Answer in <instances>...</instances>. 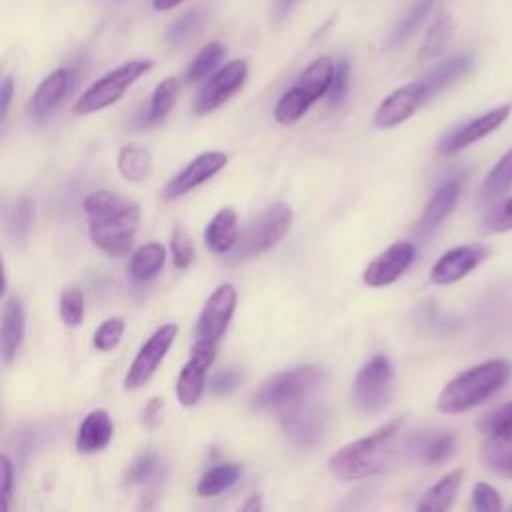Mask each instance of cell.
Listing matches in <instances>:
<instances>
[{
    "instance_id": "obj_31",
    "label": "cell",
    "mask_w": 512,
    "mask_h": 512,
    "mask_svg": "<svg viewBox=\"0 0 512 512\" xmlns=\"http://www.w3.org/2000/svg\"><path fill=\"white\" fill-rule=\"evenodd\" d=\"M224 56H226V46L222 42H218V40L208 42L206 46L200 48V52L188 64V68L184 72V82L186 84H196V82L204 80L206 76H210L212 72L218 70Z\"/></svg>"
},
{
    "instance_id": "obj_35",
    "label": "cell",
    "mask_w": 512,
    "mask_h": 512,
    "mask_svg": "<svg viewBox=\"0 0 512 512\" xmlns=\"http://www.w3.org/2000/svg\"><path fill=\"white\" fill-rule=\"evenodd\" d=\"M180 92V82L174 76H168L164 80H160L152 92L150 98V106L146 112V124H154L160 122L162 118H166V114L172 110V106L176 104Z\"/></svg>"
},
{
    "instance_id": "obj_40",
    "label": "cell",
    "mask_w": 512,
    "mask_h": 512,
    "mask_svg": "<svg viewBox=\"0 0 512 512\" xmlns=\"http://www.w3.org/2000/svg\"><path fill=\"white\" fill-rule=\"evenodd\" d=\"M348 86H350V62L348 58H338L336 60V68H334V76H332V84L328 88V104L330 106H340L348 94Z\"/></svg>"
},
{
    "instance_id": "obj_19",
    "label": "cell",
    "mask_w": 512,
    "mask_h": 512,
    "mask_svg": "<svg viewBox=\"0 0 512 512\" xmlns=\"http://www.w3.org/2000/svg\"><path fill=\"white\" fill-rule=\"evenodd\" d=\"M74 82V72L70 68H58L52 74H48L36 88L30 100V114L34 120L42 122L46 120L66 98Z\"/></svg>"
},
{
    "instance_id": "obj_32",
    "label": "cell",
    "mask_w": 512,
    "mask_h": 512,
    "mask_svg": "<svg viewBox=\"0 0 512 512\" xmlns=\"http://www.w3.org/2000/svg\"><path fill=\"white\" fill-rule=\"evenodd\" d=\"M118 170L130 182L144 180L152 170V154L140 144H126L118 152Z\"/></svg>"
},
{
    "instance_id": "obj_50",
    "label": "cell",
    "mask_w": 512,
    "mask_h": 512,
    "mask_svg": "<svg viewBox=\"0 0 512 512\" xmlns=\"http://www.w3.org/2000/svg\"><path fill=\"white\" fill-rule=\"evenodd\" d=\"M294 2H296V0H274V20H276V22L284 20V18L288 16L290 8L294 6Z\"/></svg>"
},
{
    "instance_id": "obj_33",
    "label": "cell",
    "mask_w": 512,
    "mask_h": 512,
    "mask_svg": "<svg viewBox=\"0 0 512 512\" xmlns=\"http://www.w3.org/2000/svg\"><path fill=\"white\" fill-rule=\"evenodd\" d=\"M238 476H240V466L238 464H232V462L218 464V466L210 468L208 472H204L200 476L196 492L202 498L216 496V494L228 490L238 480Z\"/></svg>"
},
{
    "instance_id": "obj_1",
    "label": "cell",
    "mask_w": 512,
    "mask_h": 512,
    "mask_svg": "<svg viewBox=\"0 0 512 512\" xmlns=\"http://www.w3.org/2000/svg\"><path fill=\"white\" fill-rule=\"evenodd\" d=\"M400 424V420H392L372 434L342 446L328 460L330 474L340 480H364L382 472L394 458Z\"/></svg>"
},
{
    "instance_id": "obj_12",
    "label": "cell",
    "mask_w": 512,
    "mask_h": 512,
    "mask_svg": "<svg viewBox=\"0 0 512 512\" xmlns=\"http://www.w3.org/2000/svg\"><path fill=\"white\" fill-rule=\"evenodd\" d=\"M218 344L196 340L188 362L176 380V398L182 406H196L206 388V372L216 358Z\"/></svg>"
},
{
    "instance_id": "obj_52",
    "label": "cell",
    "mask_w": 512,
    "mask_h": 512,
    "mask_svg": "<svg viewBox=\"0 0 512 512\" xmlns=\"http://www.w3.org/2000/svg\"><path fill=\"white\" fill-rule=\"evenodd\" d=\"M262 508V502H260V496H250V500L242 506V510H260Z\"/></svg>"
},
{
    "instance_id": "obj_36",
    "label": "cell",
    "mask_w": 512,
    "mask_h": 512,
    "mask_svg": "<svg viewBox=\"0 0 512 512\" xmlns=\"http://www.w3.org/2000/svg\"><path fill=\"white\" fill-rule=\"evenodd\" d=\"M34 222V204L28 196H22L16 206L12 208L10 220H8V234L10 240L16 246H24L28 236H30V228Z\"/></svg>"
},
{
    "instance_id": "obj_15",
    "label": "cell",
    "mask_w": 512,
    "mask_h": 512,
    "mask_svg": "<svg viewBox=\"0 0 512 512\" xmlns=\"http://www.w3.org/2000/svg\"><path fill=\"white\" fill-rule=\"evenodd\" d=\"M490 256V246L482 242H472L464 246H456L444 252L430 270L432 284L446 286L462 280L472 270H476Z\"/></svg>"
},
{
    "instance_id": "obj_4",
    "label": "cell",
    "mask_w": 512,
    "mask_h": 512,
    "mask_svg": "<svg viewBox=\"0 0 512 512\" xmlns=\"http://www.w3.org/2000/svg\"><path fill=\"white\" fill-rule=\"evenodd\" d=\"M336 62L330 56H320L312 60L296 78L292 88H288L274 108V118L280 124H292L300 120L308 108L322 96L328 94L332 84Z\"/></svg>"
},
{
    "instance_id": "obj_51",
    "label": "cell",
    "mask_w": 512,
    "mask_h": 512,
    "mask_svg": "<svg viewBox=\"0 0 512 512\" xmlns=\"http://www.w3.org/2000/svg\"><path fill=\"white\" fill-rule=\"evenodd\" d=\"M184 0H152V8L158 12H168L176 6H180Z\"/></svg>"
},
{
    "instance_id": "obj_9",
    "label": "cell",
    "mask_w": 512,
    "mask_h": 512,
    "mask_svg": "<svg viewBox=\"0 0 512 512\" xmlns=\"http://www.w3.org/2000/svg\"><path fill=\"white\" fill-rule=\"evenodd\" d=\"M246 78H248V62L244 58H234L226 62L216 72H212L210 78L204 82V86L198 90L194 100V112L208 114L216 110L244 86Z\"/></svg>"
},
{
    "instance_id": "obj_17",
    "label": "cell",
    "mask_w": 512,
    "mask_h": 512,
    "mask_svg": "<svg viewBox=\"0 0 512 512\" xmlns=\"http://www.w3.org/2000/svg\"><path fill=\"white\" fill-rule=\"evenodd\" d=\"M414 260V246L412 242L400 240L388 246L380 256H376L364 270L362 280L370 288H382L396 282L406 268Z\"/></svg>"
},
{
    "instance_id": "obj_13",
    "label": "cell",
    "mask_w": 512,
    "mask_h": 512,
    "mask_svg": "<svg viewBox=\"0 0 512 512\" xmlns=\"http://www.w3.org/2000/svg\"><path fill=\"white\" fill-rule=\"evenodd\" d=\"M236 288L232 284H220L206 300L198 322H196V340L216 342L226 334L236 308Z\"/></svg>"
},
{
    "instance_id": "obj_37",
    "label": "cell",
    "mask_w": 512,
    "mask_h": 512,
    "mask_svg": "<svg viewBox=\"0 0 512 512\" xmlns=\"http://www.w3.org/2000/svg\"><path fill=\"white\" fill-rule=\"evenodd\" d=\"M60 318L66 326L70 328H76L82 324V318H84V294L80 288H66L62 294H60Z\"/></svg>"
},
{
    "instance_id": "obj_3",
    "label": "cell",
    "mask_w": 512,
    "mask_h": 512,
    "mask_svg": "<svg viewBox=\"0 0 512 512\" xmlns=\"http://www.w3.org/2000/svg\"><path fill=\"white\" fill-rule=\"evenodd\" d=\"M326 372L320 366H298L284 370L268 380L252 394V408L274 412L278 416L308 402L322 388Z\"/></svg>"
},
{
    "instance_id": "obj_46",
    "label": "cell",
    "mask_w": 512,
    "mask_h": 512,
    "mask_svg": "<svg viewBox=\"0 0 512 512\" xmlns=\"http://www.w3.org/2000/svg\"><path fill=\"white\" fill-rule=\"evenodd\" d=\"M486 226L492 232L512 230V196L490 212V216L486 218Z\"/></svg>"
},
{
    "instance_id": "obj_34",
    "label": "cell",
    "mask_w": 512,
    "mask_h": 512,
    "mask_svg": "<svg viewBox=\"0 0 512 512\" xmlns=\"http://www.w3.org/2000/svg\"><path fill=\"white\" fill-rule=\"evenodd\" d=\"M512 186V146L504 152V156L492 166L480 186L482 200H494L502 196Z\"/></svg>"
},
{
    "instance_id": "obj_47",
    "label": "cell",
    "mask_w": 512,
    "mask_h": 512,
    "mask_svg": "<svg viewBox=\"0 0 512 512\" xmlns=\"http://www.w3.org/2000/svg\"><path fill=\"white\" fill-rule=\"evenodd\" d=\"M12 484H14V466H12L10 458L4 454L2 456V508H4V512L8 510Z\"/></svg>"
},
{
    "instance_id": "obj_16",
    "label": "cell",
    "mask_w": 512,
    "mask_h": 512,
    "mask_svg": "<svg viewBox=\"0 0 512 512\" xmlns=\"http://www.w3.org/2000/svg\"><path fill=\"white\" fill-rule=\"evenodd\" d=\"M512 112V104H500L488 112H484L482 116L462 124L460 128H456L454 132H450L438 146V150L442 154H456L472 144H476L478 140L486 138L488 134H492L496 128H500L508 116Z\"/></svg>"
},
{
    "instance_id": "obj_8",
    "label": "cell",
    "mask_w": 512,
    "mask_h": 512,
    "mask_svg": "<svg viewBox=\"0 0 512 512\" xmlns=\"http://www.w3.org/2000/svg\"><path fill=\"white\" fill-rule=\"evenodd\" d=\"M394 394V368L388 356H372L356 374L354 404L360 412L376 414L384 410Z\"/></svg>"
},
{
    "instance_id": "obj_10",
    "label": "cell",
    "mask_w": 512,
    "mask_h": 512,
    "mask_svg": "<svg viewBox=\"0 0 512 512\" xmlns=\"http://www.w3.org/2000/svg\"><path fill=\"white\" fill-rule=\"evenodd\" d=\"M428 100H432L422 78L408 82L394 92H390L374 112V126L388 130L396 128L414 116Z\"/></svg>"
},
{
    "instance_id": "obj_23",
    "label": "cell",
    "mask_w": 512,
    "mask_h": 512,
    "mask_svg": "<svg viewBox=\"0 0 512 512\" xmlns=\"http://www.w3.org/2000/svg\"><path fill=\"white\" fill-rule=\"evenodd\" d=\"M238 242V220L232 208L218 210L204 230V244L214 254L230 252Z\"/></svg>"
},
{
    "instance_id": "obj_6",
    "label": "cell",
    "mask_w": 512,
    "mask_h": 512,
    "mask_svg": "<svg viewBox=\"0 0 512 512\" xmlns=\"http://www.w3.org/2000/svg\"><path fill=\"white\" fill-rule=\"evenodd\" d=\"M292 224V210L284 202L268 206L258 214L238 236L236 246L230 250L232 262H244L276 246Z\"/></svg>"
},
{
    "instance_id": "obj_2",
    "label": "cell",
    "mask_w": 512,
    "mask_h": 512,
    "mask_svg": "<svg viewBox=\"0 0 512 512\" xmlns=\"http://www.w3.org/2000/svg\"><path fill=\"white\" fill-rule=\"evenodd\" d=\"M512 376V362L494 358L480 362L454 376L438 396V408L444 414H460L480 406L494 396Z\"/></svg>"
},
{
    "instance_id": "obj_29",
    "label": "cell",
    "mask_w": 512,
    "mask_h": 512,
    "mask_svg": "<svg viewBox=\"0 0 512 512\" xmlns=\"http://www.w3.org/2000/svg\"><path fill=\"white\" fill-rule=\"evenodd\" d=\"M452 34H454V20H452L450 12H446V10L438 12L426 30V36L418 50V58L430 60V58H436L438 54H442L444 48L448 46Z\"/></svg>"
},
{
    "instance_id": "obj_11",
    "label": "cell",
    "mask_w": 512,
    "mask_h": 512,
    "mask_svg": "<svg viewBox=\"0 0 512 512\" xmlns=\"http://www.w3.org/2000/svg\"><path fill=\"white\" fill-rule=\"evenodd\" d=\"M178 326L176 324H162L152 332V336L142 344L138 354L134 356L126 376H124V388L126 390H136L144 386L154 372L158 370L160 362L164 360L168 348L176 340Z\"/></svg>"
},
{
    "instance_id": "obj_26",
    "label": "cell",
    "mask_w": 512,
    "mask_h": 512,
    "mask_svg": "<svg viewBox=\"0 0 512 512\" xmlns=\"http://www.w3.org/2000/svg\"><path fill=\"white\" fill-rule=\"evenodd\" d=\"M484 464L504 478H512V434L488 432L482 446Z\"/></svg>"
},
{
    "instance_id": "obj_44",
    "label": "cell",
    "mask_w": 512,
    "mask_h": 512,
    "mask_svg": "<svg viewBox=\"0 0 512 512\" xmlns=\"http://www.w3.org/2000/svg\"><path fill=\"white\" fill-rule=\"evenodd\" d=\"M242 382V372L240 370H220L208 380V390L214 396H226L234 392Z\"/></svg>"
},
{
    "instance_id": "obj_7",
    "label": "cell",
    "mask_w": 512,
    "mask_h": 512,
    "mask_svg": "<svg viewBox=\"0 0 512 512\" xmlns=\"http://www.w3.org/2000/svg\"><path fill=\"white\" fill-rule=\"evenodd\" d=\"M88 232L94 246L110 256H124L134 244V234L140 222V208L136 202L128 200L122 208L88 220Z\"/></svg>"
},
{
    "instance_id": "obj_48",
    "label": "cell",
    "mask_w": 512,
    "mask_h": 512,
    "mask_svg": "<svg viewBox=\"0 0 512 512\" xmlns=\"http://www.w3.org/2000/svg\"><path fill=\"white\" fill-rule=\"evenodd\" d=\"M162 410H164V400L162 398H150V402L144 406V412H142V422L148 426V428H154L160 420H162Z\"/></svg>"
},
{
    "instance_id": "obj_25",
    "label": "cell",
    "mask_w": 512,
    "mask_h": 512,
    "mask_svg": "<svg viewBox=\"0 0 512 512\" xmlns=\"http://www.w3.org/2000/svg\"><path fill=\"white\" fill-rule=\"evenodd\" d=\"M454 448L456 436L450 430L436 434H420L412 444V450L422 464H440L452 456Z\"/></svg>"
},
{
    "instance_id": "obj_14",
    "label": "cell",
    "mask_w": 512,
    "mask_h": 512,
    "mask_svg": "<svg viewBox=\"0 0 512 512\" xmlns=\"http://www.w3.org/2000/svg\"><path fill=\"white\" fill-rule=\"evenodd\" d=\"M280 424L292 444L310 448L322 440L328 424V414L324 406L308 400L282 414Z\"/></svg>"
},
{
    "instance_id": "obj_45",
    "label": "cell",
    "mask_w": 512,
    "mask_h": 512,
    "mask_svg": "<svg viewBox=\"0 0 512 512\" xmlns=\"http://www.w3.org/2000/svg\"><path fill=\"white\" fill-rule=\"evenodd\" d=\"M484 432H500V434H512V400L498 410L490 412L482 422Z\"/></svg>"
},
{
    "instance_id": "obj_22",
    "label": "cell",
    "mask_w": 512,
    "mask_h": 512,
    "mask_svg": "<svg viewBox=\"0 0 512 512\" xmlns=\"http://www.w3.org/2000/svg\"><path fill=\"white\" fill-rule=\"evenodd\" d=\"M458 194H460V186L458 182H446L442 184L434 194L432 198L428 200V204L424 206V212L416 224V230L418 234H430L434 232L442 220L452 212V208L456 206V200H458Z\"/></svg>"
},
{
    "instance_id": "obj_27",
    "label": "cell",
    "mask_w": 512,
    "mask_h": 512,
    "mask_svg": "<svg viewBox=\"0 0 512 512\" xmlns=\"http://www.w3.org/2000/svg\"><path fill=\"white\" fill-rule=\"evenodd\" d=\"M166 262V250L160 242H148L144 246H140L128 264V272L132 276V280L136 282H148L150 278H154L162 266Z\"/></svg>"
},
{
    "instance_id": "obj_21",
    "label": "cell",
    "mask_w": 512,
    "mask_h": 512,
    "mask_svg": "<svg viewBox=\"0 0 512 512\" xmlns=\"http://www.w3.org/2000/svg\"><path fill=\"white\" fill-rule=\"evenodd\" d=\"M114 434L112 418L106 410H92L84 416L76 432V450L82 454H94L104 450Z\"/></svg>"
},
{
    "instance_id": "obj_41",
    "label": "cell",
    "mask_w": 512,
    "mask_h": 512,
    "mask_svg": "<svg viewBox=\"0 0 512 512\" xmlns=\"http://www.w3.org/2000/svg\"><path fill=\"white\" fill-rule=\"evenodd\" d=\"M122 334H124V320L122 318H108L94 332V346L100 352H110L118 346Z\"/></svg>"
},
{
    "instance_id": "obj_28",
    "label": "cell",
    "mask_w": 512,
    "mask_h": 512,
    "mask_svg": "<svg viewBox=\"0 0 512 512\" xmlns=\"http://www.w3.org/2000/svg\"><path fill=\"white\" fill-rule=\"evenodd\" d=\"M472 66V60L468 56H452L438 66H434L426 76H422L430 96H438L442 90H446L450 84H454L458 78H462Z\"/></svg>"
},
{
    "instance_id": "obj_49",
    "label": "cell",
    "mask_w": 512,
    "mask_h": 512,
    "mask_svg": "<svg viewBox=\"0 0 512 512\" xmlns=\"http://www.w3.org/2000/svg\"><path fill=\"white\" fill-rule=\"evenodd\" d=\"M12 94H14V78L8 74V76H4L2 88H0V118H2V122H4L6 116H8L10 102H12Z\"/></svg>"
},
{
    "instance_id": "obj_30",
    "label": "cell",
    "mask_w": 512,
    "mask_h": 512,
    "mask_svg": "<svg viewBox=\"0 0 512 512\" xmlns=\"http://www.w3.org/2000/svg\"><path fill=\"white\" fill-rule=\"evenodd\" d=\"M436 0H414L410 4V8L406 10V14L394 24L388 40H386V48L394 50L398 46H402L414 32L416 28L424 22V18L428 16V12L432 10Z\"/></svg>"
},
{
    "instance_id": "obj_20",
    "label": "cell",
    "mask_w": 512,
    "mask_h": 512,
    "mask_svg": "<svg viewBox=\"0 0 512 512\" xmlns=\"http://www.w3.org/2000/svg\"><path fill=\"white\" fill-rule=\"evenodd\" d=\"M24 330H26L24 304L18 296H10L4 300L2 326H0V352H2V362L6 366L16 358L24 342Z\"/></svg>"
},
{
    "instance_id": "obj_43",
    "label": "cell",
    "mask_w": 512,
    "mask_h": 512,
    "mask_svg": "<svg viewBox=\"0 0 512 512\" xmlns=\"http://www.w3.org/2000/svg\"><path fill=\"white\" fill-rule=\"evenodd\" d=\"M472 504L476 510L498 512L502 510V500L498 490L488 482H476L472 488Z\"/></svg>"
},
{
    "instance_id": "obj_24",
    "label": "cell",
    "mask_w": 512,
    "mask_h": 512,
    "mask_svg": "<svg viewBox=\"0 0 512 512\" xmlns=\"http://www.w3.org/2000/svg\"><path fill=\"white\" fill-rule=\"evenodd\" d=\"M464 480V470L462 468H456V470H450L448 474H444L434 486H430L420 502H418V510H434V512H442V510H448L460 490V484Z\"/></svg>"
},
{
    "instance_id": "obj_38",
    "label": "cell",
    "mask_w": 512,
    "mask_h": 512,
    "mask_svg": "<svg viewBox=\"0 0 512 512\" xmlns=\"http://www.w3.org/2000/svg\"><path fill=\"white\" fill-rule=\"evenodd\" d=\"M202 24V12L200 10H188L180 18H176L170 28L166 30V42L168 46H180L184 44Z\"/></svg>"
},
{
    "instance_id": "obj_39",
    "label": "cell",
    "mask_w": 512,
    "mask_h": 512,
    "mask_svg": "<svg viewBox=\"0 0 512 512\" xmlns=\"http://www.w3.org/2000/svg\"><path fill=\"white\" fill-rule=\"evenodd\" d=\"M172 260L176 268H188L194 262V242L182 224H176L170 236Z\"/></svg>"
},
{
    "instance_id": "obj_42",
    "label": "cell",
    "mask_w": 512,
    "mask_h": 512,
    "mask_svg": "<svg viewBox=\"0 0 512 512\" xmlns=\"http://www.w3.org/2000/svg\"><path fill=\"white\" fill-rule=\"evenodd\" d=\"M156 468H158V456H156V452H154V450H146V452H142V454L130 464V468H128V472H126V480H128L130 484H144V482H148V480L154 476Z\"/></svg>"
},
{
    "instance_id": "obj_5",
    "label": "cell",
    "mask_w": 512,
    "mask_h": 512,
    "mask_svg": "<svg viewBox=\"0 0 512 512\" xmlns=\"http://www.w3.org/2000/svg\"><path fill=\"white\" fill-rule=\"evenodd\" d=\"M154 66V62L150 58H138V60H128L120 66H116L114 70L106 72L102 78H98L96 82H92L82 94L80 98L74 102V114H92V112H100L108 106H112L114 102H118L124 92L146 72H150V68Z\"/></svg>"
},
{
    "instance_id": "obj_18",
    "label": "cell",
    "mask_w": 512,
    "mask_h": 512,
    "mask_svg": "<svg viewBox=\"0 0 512 512\" xmlns=\"http://www.w3.org/2000/svg\"><path fill=\"white\" fill-rule=\"evenodd\" d=\"M228 162V156L224 152H202L198 154L190 164H186L164 188V198L174 200L196 186L210 180L216 172H220Z\"/></svg>"
}]
</instances>
